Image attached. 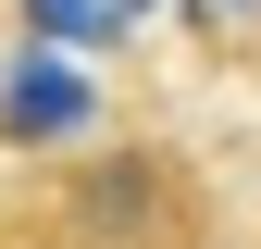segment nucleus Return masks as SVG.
<instances>
[{
    "label": "nucleus",
    "mask_w": 261,
    "mask_h": 249,
    "mask_svg": "<svg viewBox=\"0 0 261 249\" xmlns=\"http://www.w3.org/2000/svg\"><path fill=\"white\" fill-rule=\"evenodd\" d=\"M75 237H87V249H174V237H187L174 162H149V150L87 162V175H75Z\"/></svg>",
    "instance_id": "obj_1"
},
{
    "label": "nucleus",
    "mask_w": 261,
    "mask_h": 249,
    "mask_svg": "<svg viewBox=\"0 0 261 249\" xmlns=\"http://www.w3.org/2000/svg\"><path fill=\"white\" fill-rule=\"evenodd\" d=\"M87 112H100V87H87L62 50H25L13 75H0V137H13V150H50V137H75Z\"/></svg>",
    "instance_id": "obj_2"
},
{
    "label": "nucleus",
    "mask_w": 261,
    "mask_h": 249,
    "mask_svg": "<svg viewBox=\"0 0 261 249\" xmlns=\"http://www.w3.org/2000/svg\"><path fill=\"white\" fill-rule=\"evenodd\" d=\"M112 25H124L112 0H25V38H38V50H62V62H75V50H100Z\"/></svg>",
    "instance_id": "obj_3"
},
{
    "label": "nucleus",
    "mask_w": 261,
    "mask_h": 249,
    "mask_svg": "<svg viewBox=\"0 0 261 249\" xmlns=\"http://www.w3.org/2000/svg\"><path fill=\"white\" fill-rule=\"evenodd\" d=\"M199 13H212V25H249V13H261V0H199Z\"/></svg>",
    "instance_id": "obj_4"
},
{
    "label": "nucleus",
    "mask_w": 261,
    "mask_h": 249,
    "mask_svg": "<svg viewBox=\"0 0 261 249\" xmlns=\"http://www.w3.org/2000/svg\"><path fill=\"white\" fill-rule=\"evenodd\" d=\"M112 13H162V0H112Z\"/></svg>",
    "instance_id": "obj_5"
}]
</instances>
